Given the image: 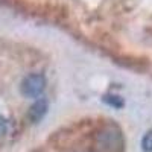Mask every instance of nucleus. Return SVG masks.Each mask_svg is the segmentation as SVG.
<instances>
[{
	"label": "nucleus",
	"instance_id": "obj_2",
	"mask_svg": "<svg viewBox=\"0 0 152 152\" xmlns=\"http://www.w3.org/2000/svg\"><path fill=\"white\" fill-rule=\"evenodd\" d=\"M46 87V78L40 73H32L23 79L20 91L24 97H38Z\"/></svg>",
	"mask_w": 152,
	"mask_h": 152
},
{
	"label": "nucleus",
	"instance_id": "obj_1",
	"mask_svg": "<svg viewBox=\"0 0 152 152\" xmlns=\"http://www.w3.org/2000/svg\"><path fill=\"white\" fill-rule=\"evenodd\" d=\"M125 135L122 128L114 122H105L93 135L91 152H123Z\"/></svg>",
	"mask_w": 152,
	"mask_h": 152
},
{
	"label": "nucleus",
	"instance_id": "obj_4",
	"mask_svg": "<svg viewBox=\"0 0 152 152\" xmlns=\"http://www.w3.org/2000/svg\"><path fill=\"white\" fill-rule=\"evenodd\" d=\"M104 102L108 104V105H111V107H114V108H122L125 105L123 99L120 96H111V94H107L104 97Z\"/></svg>",
	"mask_w": 152,
	"mask_h": 152
},
{
	"label": "nucleus",
	"instance_id": "obj_5",
	"mask_svg": "<svg viewBox=\"0 0 152 152\" xmlns=\"http://www.w3.org/2000/svg\"><path fill=\"white\" fill-rule=\"evenodd\" d=\"M140 145H142V149H143L145 152H152V129L148 131V132L143 135Z\"/></svg>",
	"mask_w": 152,
	"mask_h": 152
},
{
	"label": "nucleus",
	"instance_id": "obj_3",
	"mask_svg": "<svg viewBox=\"0 0 152 152\" xmlns=\"http://www.w3.org/2000/svg\"><path fill=\"white\" fill-rule=\"evenodd\" d=\"M47 113V102L44 99H38L37 102L29 108L28 111V119L32 122V123H38Z\"/></svg>",
	"mask_w": 152,
	"mask_h": 152
}]
</instances>
